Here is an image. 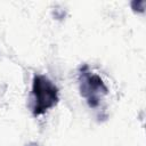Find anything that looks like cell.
Listing matches in <instances>:
<instances>
[{"label": "cell", "instance_id": "cell-1", "mask_svg": "<svg viewBox=\"0 0 146 146\" xmlns=\"http://www.w3.org/2000/svg\"><path fill=\"white\" fill-rule=\"evenodd\" d=\"M33 96H34V114H41L48 108L52 107L57 100V88L46 76L36 75L33 81Z\"/></svg>", "mask_w": 146, "mask_h": 146}]
</instances>
